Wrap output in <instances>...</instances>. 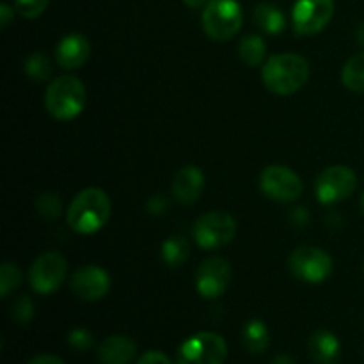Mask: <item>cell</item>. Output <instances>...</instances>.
Listing matches in <instances>:
<instances>
[{
  "mask_svg": "<svg viewBox=\"0 0 364 364\" xmlns=\"http://www.w3.org/2000/svg\"><path fill=\"white\" fill-rule=\"evenodd\" d=\"M112 203L105 191L96 187L84 188L71 199L66 212V220L78 235H95L110 219Z\"/></svg>",
  "mask_w": 364,
  "mask_h": 364,
  "instance_id": "6da1fadb",
  "label": "cell"
},
{
  "mask_svg": "<svg viewBox=\"0 0 364 364\" xmlns=\"http://www.w3.org/2000/svg\"><path fill=\"white\" fill-rule=\"evenodd\" d=\"M308 78L309 63L297 53H277L267 59L262 68L263 85L277 96L295 95Z\"/></svg>",
  "mask_w": 364,
  "mask_h": 364,
  "instance_id": "7a4b0ae2",
  "label": "cell"
},
{
  "mask_svg": "<svg viewBox=\"0 0 364 364\" xmlns=\"http://www.w3.org/2000/svg\"><path fill=\"white\" fill-rule=\"evenodd\" d=\"M87 103V89L80 78L63 75L50 82L45 95V107L52 117L59 121H71L80 116Z\"/></svg>",
  "mask_w": 364,
  "mask_h": 364,
  "instance_id": "3957f363",
  "label": "cell"
},
{
  "mask_svg": "<svg viewBox=\"0 0 364 364\" xmlns=\"http://www.w3.org/2000/svg\"><path fill=\"white\" fill-rule=\"evenodd\" d=\"M203 31L212 41L223 43L238 34L244 13L237 0H208L203 9Z\"/></svg>",
  "mask_w": 364,
  "mask_h": 364,
  "instance_id": "277c9868",
  "label": "cell"
},
{
  "mask_svg": "<svg viewBox=\"0 0 364 364\" xmlns=\"http://www.w3.org/2000/svg\"><path fill=\"white\" fill-rule=\"evenodd\" d=\"M237 235V220L228 212H208L196 220L192 228V237L196 244L205 251L224 247Z\"/></svg>",
  "mask_w": 364,
  "mask_h": 364,
  "instance_id": "5b68a950",
  "label": "cell"
},
{
  "mask_svg": "<svg viewBox=\"0 0 364 364\" xmlns=\"http://www.w3.org/2000/svg\"><path fill=\"white\" fill-rule=\"evenodd\" d=\"M228 345L215 333H198L180 345L176 364H224Z\"/></svg>",
  "mask_w": 364,
  "mask_h": 364,
  "instance_id": "8992f818",
  "label": "cell"
},
{
  "mask_svg": "<svg viewBox=\"0 0 364 364\" xmlns=\"http://www.w3.org/2000/svg\"><path fill=\"white\" fill-rule=\"evenodd\" d=\"M291 274L309 284H320L333 272V258L329 252L313 245L295 249L288 259Z\"/></svg>",
  "mask_w": 364,
  "mask_h": 364,
  "instance_id": "52a82bcc",
  "label": "cell"
},
{
  "mask_svg": "<svg viewBox=\"0 0 364 364\" xmlns=\"http://www.w3.org/2000/svg\"><path fill=\"white\" fill-rule=\"evenodd\" d=\"M358 176L348 166H331L318 174L315 181V194L322 205H336L354 194Z\"/></svg>",
  "mask_w": 364,
  "mask_h": 364,
  "instance_id": "ba28073f",
  "label": "cell"
},
{
  "mask_svg": "<svg viewBox=\"0 0 364 364\" xmlns=\"http://www.w3.org/2000/svg\"><path fill=\"white\" fill-rule=\"evenodd\" d=\"M68 274V263L60 252L46 251L39 255L28 270V283L39 295H50L63 284Z\"/></svg>",
  "mask_w": 364,
  "mask_h": 364,
  "instance_id": "9c48e42d",
  "label": "cell"
},
{
  "mask_svg": "<svg viewBox=\"0 0 364 364\" xmlns=\"http://www.w3.org/2000/svg\"><path fill=\"white\" fill-rule=\"evenodd\" d=\"M259 188L267 198L274 199L277 203H291L299 199L302 194V180L295 171L290 167L267 166L259 174Z\"/></svg>",
  "mask_w": 364,
  "mask_h": 364,
  "instance_id": "30bf717a",
  "label": "cell"
},
{
  "mask_svg": "<svg viewBox=\"0 0 364 364\" xmlns=\"http://www.w3.org/2000/svg\"><path fill=\"white\" fill-rule=\"evenodd\" d=\"M334 14V0H295L291 21L297 36H315L329 25Z\"/></svg>",
  "mask_w": 364,
  "mask_h": 364,
  "instance_id": "8fae6325",
  "label": "cell"
},
{
  "mask_svg": "<svg viewBox=\"0 0 364 364\" xmlns=\"http://www.w3.org/2000/svg\"><path fill=\"white\" fill-rule=\"evenodd\" d=\"M231 281V267L224 258L205 259L196 272V290L203 299H219Z\"/></svg>",
  "mask_w": 364,
  "mask_h": 364,
  "instance_id": "7c38bea8",
  "label": "cell"
},
{
  "mask_svg": "<svg viewBox=\"0 0 364 364\" xmlns=\"http://www.w3.org/2000/svg\"><path fill=\"white\" fill-rule=\"evenodd\" d=\"M70 288L80 301H100L109 294L110 276L105 269L98 265L78 267L71 276Z\"/></svg>",
  "mask_w": 364,
  "mask_h": 364,
  "instance_id": "4fadbf2b",
  "label": "cell"
},
{
  "mask_svg": "<svg viewBox=\"0 0 364 364\" xmlns=\"http://www.w3.org/2000/svg\"><path fill=\"white\" fill-rule=\"evenodd\" d=\"M91 53V45L82 34H68L57 43L55 60L63 70H78L84 66Z\"/></svg>",
  "mask_w": 364,
  "mask_h": 364,
  "instance_id": "5bb4252c",
  "label": "cell"
},
{
  "mask_svg": "<svg viewBox=\"0 0 364 364\" xmlns=\"http://www.w3.org/2000/svg\"><path fill=\"white\" fill-rule=\"evenodd\" d=\"M205 188V174L196 166H183L173 178V198L180 205L198 201Z\"/></svg>",
  "mask_w": 364,
  "mask_h": 364,
  "instance_id": "9a60e30c",
  "label": "cell"
},
{
  "mask_svg": "<svg viewBox=\"0 0 364 364\" xmlns=\"http://www.w3.org/2000/svg\"><path fill=\"white\" fill-rule=\"evenodd\" d=\"M137 355V345L132 338L114 334L105 338L98 347V359L102 364H130Z\"/></svg>",
  "mask_w": 364,
  "mask_h": 364,
  "instance_id": "2e32d148",
  "label": "cell"
},
{
  "mask_svg": "<svg viewBox=\"0 0 364 364\" xmlns=\"http://www.w3.org/2000/svg\"><path fill=\"white\" fill-rule=\"evenodd\" d=\"M308 350L316 364H336L341 354V343L329 331H316L309 338Z\"/></svg>",
  "mask_w": 364,
  "mask_h": 364,
  "instance_id": "e0dca14e",
  "label": "cell"
},
{
  "mask_svg": "<svg viewBox=\"0 0 364 364\" xmlns=\"http://www.w3.org/2000/svg\"><path fill=\"white\" fill-rule=\"evenodd\" d=\"M242 345L249 354H263L270 345V331L267 323L259 318L249 320L242 329Z\"/></svg>",
  "mask_w": 364,
  "mask_h": 364,
  "instance_id": "ac0fdd59",
  "label": "cell"
},
{
  "mask_svg": "<svg viewBox=\"0 0 364 364\" xmlns=\"http://www.w3.org/2000/svg\"><path fill=\"white\" fill-rule=\"evenodd\" d=\"M252 18H255V23L270 36L281 34L287 28V16H284L279 7L272 6V4H258L255 7Z\"/></svg>",
  "mask_w": 364,
  "mask_h": 364,
  "instance_id": "d6986e66",
  "label": "cell"
},
{
  "mask_svg": "<svg viewBox=\"0 0 364 364\" xmlns=\"http://www.w3.org/2000/svg\"><path fill=\"white\" fill-rule=\"evenodd\" d=\"M162 259L166 265H169L171 269H178V267L183 265L185 262L191 256V245H188L187 238L181 237V235H173V237L167 238L162 244Z\"/></svg>",
  "mask_w": 364,
  "mask_h": 364,
  "instance_id": "ffe728a7",
  "label": "cell"
},
{
  "mask_svg": "<svg viewBox=\"0 0 364 364\" xmlns=\"http://www.w3.org/2000/svg\"><path fill=\"white\" fill-rule=\"evenodd\" d=\"M341 82L352 92H364V52L350 57L341 70Z\"/></svg>",
  "mask_w": 364,
  "mask_h": 364,
  "instance_id": "44dd1931",
  "label": "cell"
},
{
  "mask_svg": "<svg viewBox=\"0 0 364 364\" xmlns=\"http://www.w3.org/2000/svg\"><path fill=\"white\" fill-rule=\"evenodd\" d=\"M238 55L247 66H259L267 57V43L262 36H245L238 45Z\"/></svg>",
  "mask_w": 364,
  "mask_h": 364,
  "instance_id": "7402d4cb",
  "label": "cell"
},
{
  "mask_svg": "<svg viewBox=\"0 0 364 364\" xmlns=\"http://www.w3.org/2000/svg\"><path fill=\"white\" fill-rule=\"evenodd\" d=\"M23 71L31 80L34 82H46L52 75V64L48 57L41 52H34L25 59Z\"/></svg>",
  "mask_w": 364,
  "mask_h": 364,
  "instance_id": "603a6c76",
  "label": "cell"
},
{
  "mask_svg": "<svg viewBox=\"0 0 364 364\" xmlns=\"http://www.w3.org/2000/svg\"><path fill=\"white\" fill-rule=\"evenodd\" d=\"M21 283V272L14 263L4 262L0 265V295L9 297L13 290H16Z\"/></svg>",
  "mask_w": 364,
  "mask_h": 364,
  "instance_id": "cb8c5ba5",
  "label": "cell"
},
{
  "mask_svg": "<svg viewBox=\"0 0 364 364\" xmlns=\"http://www.w3.org/2000/svg\"><path fill=\"white\" fill-rule=\"evenodd\" d=\"M36 210H38V213L41 217L52 220L60 215V212H63V203H60L57 194H53V192H45V194L39 196L38 201H36Z\"/></svg>",
  "mask_w": 364,
  "mask_h": 364,
  "instance_id": "d4e9b609",
  "label": "cell"
},
{
  "mask_svg": "<svg viewBox=\"0 0 364 364\" xmlns=\"http://www.w3.org/2000/svg\"><path fill=\"white\" fill-rule=\"evenodd\" d=\"M11 318L20 326H25L34 318V302L28 295H20L18 299H14V302L11 304Z\"/></svg>",
  "mask_w": 364,
  "mask_h": 364,
  "instance_id": "484cf974",
  "label": "cell"
},
{
  "mask_svg": "<svg viewBox=\"0 0 364 364\" xmlns=\"http://www.w3.org/2000/svg\"><path fill=\"white\" fill-rule=\"evenodd\" d=\"M48 2L50 0H14V7L23 18L34 20V18L41 16L45 13Z\"/></svg>",
  "mask_w": 364,
  "mask_h": 364,
  "instance_id": "4316f807",
  "label": "cell"
},
{
  "mask_svg": "<svg viewBox=\"0 0 364 364\" xmlns=\"http://www.w3.org/2000/svg\"><path fill=\"white\" fill-rule=\"evenodd\" d=\"M68 343H70V347L75 348V350L85 352L89 350V348H92L95 338H92V334L89 333L87 329H84V327H77V329L70 331V334H68Z\"/></svg>",
  "mask_w": 364,
  "mask_h": 364,
  "instance_id": "83f0119b",
  "label": "cell"
},
{
  "mask_svg": "<svg viewBox=\"0 0 364 364\" xmlns=\"http://www.w3.org/2000/svg\"><path fill=\"white\" fill-rule=\"evenodd\" d=\"M167 205H169V199L164 194H156L151 196L149 201L146 203V210H148V213H151V215H162V213H166Z\"/></svg>",
  "mask_w": 364,
  "mask_h": 364,
  "instance_id": "f1b7e54d",
  "label": "cell"
},
{
  "mask_svg": "<svg viewBox=\"0 0 364 364\" xmlns=\"http://www.w3.org/2000/svg\"><path fill=\"white\" fill-rule=\"evenodd\" d=\"M288 219L295 228H306V224L309 223V212L304 206H295L288 213Z\"/></svg>",
  "mask_w": 364,
  "mask_h": 364,
  "instance_id": "f546056e",
  "label": "cell"
},
{
  "mask_svg": "<svg viewBox=\"0 0 364 364\" xmlns=\"http://www.w3.org/2000/svg\"><path fill=\"white\" fill-rule=\"evenodd\" d=\"M137 364H173V363H171V359L167 358L164 352L149 350V352H146L141 359H139Z\"/></svg>",
  "mask_w": 364,
  "mask_h": 364,
  "instance_id": "4dcf8cb0",
  "label": "cell"
},
{
  "mask_svg": "<svg viewBox=\"0 0 364 364\" xmlns=\"http://www.w3.org/2000/svg\"><path fill=\"white\" fill-rule=\"evenodd\" d=\"M13 18H14L13 7L7 6V4H0V25H2V28L9 27Z\"/></svg>",
  "mask_w": 364,
  "mask_h": 364,
  "instance_id": "1f68e13d",
  "label": "cell"
},
{
  "mask_svg": "<svg viewBox=\"0 0 364 364\" xmlns=\"http://www.w3.org/2000/svg\"><path fill=\"white\" fill-rule=\"evenodd\" d=\"M27 364H64V361L60 358H57V355L41 354V355H36V358H32Z\"/></svg>",
  "mask_w": 364,
  "mask_h": 364,
  "instance_id": "d6a6232c",
  "label": "cell"
},
{
  "mask_svg": "<svg viewBox=\"0 0 364 364\" xmlns=\"http://www.w3.org/2000/svg\"><path fill=\"white\" fill-rule=\"evenodd\" d=\"M270 364H295V361H294V358H291V355L279 354V355H276V358L272 359V363H270Z\"/></svg>",
  "mask_w": 364,
  "mask_h": 364,
  "instance_id": "836d02e7",
  "label": "cell"
},
{
  "mask_svg": "<svg viewBox=\"0 0 364 364\" xmlns=\"http://www.w3.org/2000/svg\"><path fill=\"white\" fill-rule=\"evenodd\" d=\"M185 6H188L191 9H199V7L206 6L208 4V0H183Z\"/></svg>",
  "mask_w": 364,
  "mask_h": 364,
  "instance_id": "e575fe53",
  "label": "cell"
},
{
  "mask_svg": "<svg viewBox=\"0 0 364 364\" xmlns=\"http://www.w3.org/2000/svg\"><path fill=\"white\" fill-rule=\"evenodd\" d=\"M358 39H359V43H361V45L364 46V23L359 25V28H358Z\"/></svg>",
  "mask_w": 364,
  "mask_h": 364,
  "instance_id": "d590c367",
  "label": "cell"
},
{
  "mask_svg": "<svg viewBox=\"0 0 364 364\" xmlns=\"http://www.w3.org/2000/svg\"><path fill=\"white\" fill-rule=\"evenodd\" d=\"M361 210H363V213H364V194L361 196Z\"/></svg>",
  "mask_w": 364,
  "mask_h": 364,
  "instance_id": "8d00e7d4",
  "label": "cell"
},
{
  "mask_svg": "<svg viewBox=\"0 0 364 364\" xmlns=\"http://www.w3.org/2000/svg\"><path fill=\"white\" fill-rule=\"evenodd\" d=\"M363 270H364V267H363Z\"/></svg>",
  "mask_w": 364,
  "mask_h": 364,
  "instance_id": "74e56055",
  "label": "cell"
}]
</instances>
